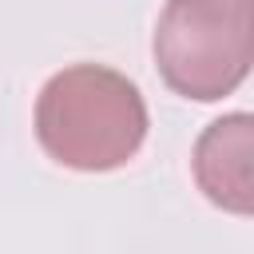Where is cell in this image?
<instances>
[{
  "label": "cell",
  "mask_w": 254,
  "mask_h": 254,
  "mask_svg": "<svg viewBox=\"0 0 254 254\" xmlns=\"http://www.w3.org/2000/svg\"><path fill=\"white\" fill-rule=\"evenodd\" d=\"M194 179L214 206L250 214V115L246 111L210 123L198 135Z\"/></svg>",
  "instance_id": "3"
},
{
  "label": "cell",
  "mask_w": 254,
  "mask_h": 254,
  "mask_svg": "<svg viewBox=\"0 0 254 254\" xmlns=\"http://www.w3.org/2000/svg\"><path fill=\"white\" fill-rule=\"evenodd\" d=\"M36 139L60 167L87 175L115 171L147 139V103L123 71L71 64L40 87Z\"/></svg>",
  "instance_id": "1"
},
{
  "label": "cell",
  "mask_w": 254,
  "mask_h": 254,
  "mask_svg": "<svg viewBox=\"0 0 254 254\" xmlns=\"http://www.w3.org/2000/svg\"><path fill=\"white\" fill-rule=\"evenodd\" d=\"M155 64L175 95L214 103L250 71V0H167Z\"/></svg>",
  "instance_id": "2"
}]
</instances>
